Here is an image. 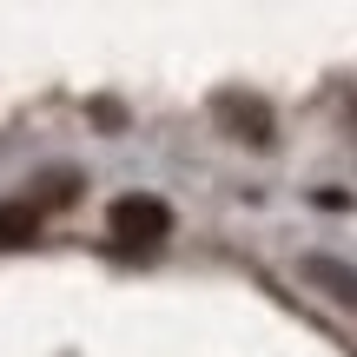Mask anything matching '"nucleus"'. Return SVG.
<instances>
[{"label":"nucleus","instance_id":"f03ea898","mask_svg":"<svg viewBox=\"0 0 357 357\" xmlns=\"http://www.w3.org/2000/svg\"><path fill=\"white\" fill-rule=\"evenodd\" d=\"M212 119L231 132V139H245V146H271V139H278L271 106L252 100V93H218V100H212Z\"/></svg>","mask_w":357,"mask_h":357},{"label":"nucleus","instance_id":"20e7f679","mask_svg":"<svg viewBox=\"0 0 357 357\" xmlns=\"http://www.w3.org/2000/svg\"><path fill=\"white\" fill-rule=\"evenodd\" d=\"M33 238H40V205L33 199H7L0 205V245L13 252V245H33Z\"/></svg>","mask_w":357,"mask_h":357},{"label":"nucleus","instance_id":"39448f33","mask_svg":"<svg viewBox=\"0 0 357 357\" xmlns=\"http://www.w3.org/2000/svg\"><path fill=\"white\" fill-rule=\"evenodd\" d=\"M351 113H357V106H351Z\"/></svg>","mask_w":357,"mask_h":357},{"label":"nucleus","instance_id":"f257e3e1","mask_svg":"<svg viewBox=\"0 0 357 357\" xmlns=\"http://www.w3.org/2000/svg\"><path fill=\"white\" fill-rule=\"evenodd\" d=\"M106 231H113V245H126V252H153V245L172 238V205L153 199V192H126V199H113V212H106Z\"/></svg>","mask_w":357,"mask_h":357},{"label":"nucleus","instance_id":"7ed1b4c3","mask_svg":"<svg viewBox=\"0 0 357 357\" xmlns=\"http://www.w3.org/2000/svg\"><path fill=\"white\" fill-rule=\"evenodd\" d=\"M305 278L318 284V291H331L337 305H351V311H357V271H351V265H337V258H324V252H318V258H305Z\"/></svg>","mask_w":357,"mask_h":357}]
</instances>
